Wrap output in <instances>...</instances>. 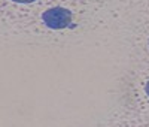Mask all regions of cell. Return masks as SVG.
I'll return each mask as SVG.
<instances>
[{
  "label": "cell",
  "mask_w": 149,
  "mask_h": 127,
  "mask_svg": "<svg viewBox=\"0 0 149 127\" xmlns=\"http://www.w3.org/2000/svg\"><path fill=\"white\" fill-rule=\"evenodd\" d=\"M42 20L45 22L46 27L54 29V30H60V29H66L72 24V12L69 9L64 8H51L43 12Z\"/></svg>",
  "instance_id": "6da1fadb"
},
{
  "label": "cell",
  "mask_w": 149,
  "mask_h": 127,
  "mask_svg": "<svg viewBox=\"0 0 149 127\" xmlns=\"http://www.w3.org/2000/svg\"><path fill=\"white\" fill-rule=\"evenodd\" d=\"M12 2H17V3H33L36 0H12Z\"/></svg>",
  "instance_id": "7a4b0ae2"
},
{
  "label": "cell",
  "mask_w": 149,
  "mask_h": 127,
  "mask_svg": "<svg viewBox=\"0 0 149 127\" xmlns=\"http://www.w3.org/2000/svg\"><path fill=\"white\" fill-rule=\"evenodd\" d=\"M145 90H146V94L149 96V81H148V84H146V87H145Z\"/></svg>",
  "instance_id": "3957f363"
}]
</instances>
